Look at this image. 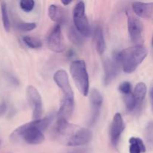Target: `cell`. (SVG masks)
Masks as SVG:
<instances>
[{
	"label": "cell",
	"instance_id": "9a60e30c",
	"mask_svg": "<svg viewBox=\"0 0 153 153\" xmlns=\"http://www.w3.org/2000/svg\"><path fill=\"white\" fill-rule=\"evenodd\" d=\"M94 42H95V47L99 54L102 55L104 53L106 49L105 40L104 33L102 28L100 26H97L94 31Z\"/></svg>",
	"mask_w": 153,
	"mask_h": 153
},
{
	"label": "cell",
	"instance_id": "5bb4252c",
	"mask_svg": "<svg viewBox=\"0 0 153 153\" xmlns=\"http://www.w3.org/2000/svg\"><path fill=\"white\" fill-rule=\"evenodd\" d=\"M132 9L134 13L140 17L149 19L153 16V2L135 1L132 4Z\"/></svg>",
	"mask_w": 153,
	"mask_h": 153
},
{
	"label": "cell",
	"instance_id": "ffe728a7",
	"mask_svg": "<svg viewBox=\"0 0 153 153\" xmlns=\"http://www.w3.org/2000/svg\"><path fill=\"white\" fill-rule=\"evenodd\" d=\"M24 43L31 49H39L42 46V42L38 38L31 36H24L22 37Z\"/></svg>",
	"mask_w": 153,
	"mask_h": 153
},
{
	"label": "cell",
	"instance_id": "6da1fadb",
	"mask_svg": "<svg viewBox=\"0 0 153 153\" xmlns=\"http://www.w3.org/2000/svg\"><path fill=\"white\" fill-rule=\"evenodd\" d=\"M53 119L54 114H50L44 118L20 126L11 133L10 140L13 142L23 140L30 145L40 144L45 140L43 131L49 126Z\"/></svg>",
	"mask_w": 153,
	"mask_h": 153
},
{
	"label": "cell",
	"instance_id": "277c9868",
	"mask_svg": "<svg viewBox=\"0 0 153 153\" xmlns=\"http://www.w3.org/2000/svg\"><path fill=\"white\" fill-rule=\"evenodd\" d=\"M147 55V49L137 44L115 53L114 58L126 73H132Z\"/></svg>",
	"mask_w": 153,
	"mask_h": 153
},
{
	"label": "cell",
	"instance_id": "4316f807",
	"mask_svg": "<svg viewBox=\"0 0 153 153\" xmlns=\"http://www.w3.org/2000/svg\"><path fill=\"white\" fill-rule=\"evenodd\" d=\"M149 97H150L151 104H152V107L153 108V83L150 88V91H149Z\"/></svg>",
	"mask_w": 153,
	"mask_h": 153
},
{
	"label": "cell",
	"instance_id": "603a6c76",
	"mask_svg": "<svg viewBox=\"0 0 153 153\" xmlns=\"http://www.w3.org/2000/svg\"><path fill=\"white\" fill-rule=\"evenodd\" d=\"M34 1L33 0H22L19 1V6L21 9L25 12H30L34 9Z\"/></svg>",
	"mask_w": 153,
	"mask_h": 153
},
{
	"label": "cell",
	"instance_id": "7c38bea8",
	"mask_svg": "<svg viewBox=\"0 0 153 153\" xmlns=\"http://www.w3.org/2000/svg\"><path fill=\"white\" fill-rule=\"evenodd\" d=\"M120 67L114 58H106L103 61L104 67V83L105 85H109L118 75Z\"/></svg>",
	"mask_w": 153,
	"mask_h": 153
},
{
	"label": "cell",
	"instance_id": "484cf974",
	"mask_svg": "<svg viewBox=\"0 0 153 153\" xmlns=\"http://www.w3.org/2000/svg\"><path fill=\"white\" fill-rule=\"evenodd\" d=\"M6 110H7V105L4 102H2L0 104V117L2 116L4 113H5Z\"/></svg>",
	"mask_w": 153,
	"mask_h": 153
},
{
	"label": "cell",
	"instance_id": "ac0fdd59",
	"mask_svg": "<svg viewBox=\"0 0 153 153\" xmlns=\"http://www.w3.org/2000/svg\"><path fill=\"white\" fill-rule=\"evenodd\" d=\"M0 7H1V19H2L3 26L6 31H9L10 28V19H9L8 10H7V4L5 1H0Z\"/></svg>",
	"mask_w": 153,
	"mask_h": 153
},
{
	"label": "cell",
	"instance_id": "8fae6325",
	"mask_svg": "<svg viewBox=\"0 0 153 153\" xmlns=\"http://www.w3.org/2000/svg\"><path fill=\"white\" fill-rule=\"evenodd\" d=\"M124 128H125V125H124V121L122 115L120 113H117L114 117L110 128L111 141L114 146H117L120 137Z\"/></svg>",
	"mask_w": 153,
	"mask_h": 153
},
{
	"label": "cell",
	"instance_id": "3957f363",
	"mask_svg": "<svg viewBox=\"0 0 153 153\" xmlns=\"http://www.w3.org/2000/svg\"><path fill=\"white\" fill-rule=\"evenodd\" d=\"M53 79L63 92L62 102L58 114V118L68 120L75 109L74 93L70 85L68 74L65 70H59L55 72Z\"/></svg>",
	"mask_w": 153,
	"mask_h": 153
},
{
	"label": "cell",
	"instance_id": "83f0119b",
	"mask_svg": "<svg viewBox=\"0 0 153 153\" xmlns=\"http://www.w3.org/2000/svg\"><path fill=\"white\" fill-rule=\"evenodd\" d=\"M61 2H62V4H64V5H68L69 4H70V3H71V1H61Z\"/></svg>",
	"mask_w": 153,
	"mask_h": 153
},
{
	"label": "cell",
	"instance_id": "7402d4cb",
	"mask_svg": "<svg viewBox=\"0 0 153 153\" xmlns=\"http://www.w3.org/2000/svg\"><path fill=\"white\" fill-rule=\"evenodd\" d=\"M36 23L34 22H26L22 21H18L16 23V27L22 31H30L36 28Z\"/></svg>",
	"mask_w": 153,
	"mask_h": 153
},
{
	"label": "cell",
	"instance_id": "cb8c5ba5",
	"mask_svg": "<svg viewBox=\"0 0 153 153\" xmlns=\"http://www.w3.org/2000/svg\"><path fill=\"white\" fill-rule=\"evenodd\" d=\"M145 136L146 140L151 144H153V122H150L146 126Z\"/></svg>",
	"mask_w": 153,
	"mask_h": 153
},
{
	"label": "cell",
	"instance_id": "7a4b0ae2",
	"mask_svg": "<svg viewBox=\"0 0 153 153\" xmlns=\"http://www.w3.org/2000/svg\"><path fill=\"white\" fill-rule=\"evenodd\" d=\"M55 136L59 142L68 146H79L87 144L93 137L88 128L68 123V120L58 119L55 128Z\"/></svg>",
	"mask_w": 153,
	"mask_h": 153
},
{
	"label": "cell",
	"instance_id": "f1b7e54d",
	"mask_svg": "<svg viewBox=\"0 0 153 153\" xmlns=\"http://www.w3.org/2000/svg\"><path fill=\"white\" fill-rule=\"evenodd\" d=\"M152 45H153V37H152Z\"/></svg>",
	"mask_w": 153,
	"mask_h": 153
},
{
	"label": "cell",
	"instance_id": "52a82bcc",
	"mask_svg": "<svg viewBox=\"0 0 153 153\" xmlns=\"http://www.w3.org/2000/svg\"><path fill=\"white\" fill-rule=\"evenodd\" d=\"M47 45L49 49L56 53H61L65 50V43L60 25H55L49 31L47 36Z\"/></svg>",
	"mask_w": 153,
	"mask_h": 153
},
{
	"label": "cell",
	"instance_id": "e0dca14e",
	"mask_svg": "<svg viewBox=\"0 0 153 153\" xmlns=\"http://www.w3.org/2000/svg\"><path fill=\"white\" fill-rule=\"evenodd\" d=\"M146 91H147V88H146V85L143 82H139L135 86L133 95L135 98L137 105H140L144 100L146 94Z\"/></svg>",
	"mask_w": 153,
	"mask_h": 153
},
{
	"label": "cell",
	"instance_id": "4fadbf2b",
	"mask_svg": "<svg viewBox=\"0 0 153 153\" xmlns=\"http://www.w3.org/2000/svg\"><path fill=\"white\" fill-rule=\"evenodd\" d=\"M49 16L53 22L61 25L68 20V13L61 6L58 4H51L48 10Z\"/></svg>",
	"mask_w": 153,
	"mask_h": 153
},
{
	"label": "cell",
	"instance_id": "30bf717a",
	"mask_svg": "<svg viewBox=\"0 0 153 153\" xmlns=\"http://www.w3.org/2000/svg\"><path fill=\"white\" fill-rule=\"evenodd\" d=\"M128 16V31L129 37L133 43H138L142 37L143 30V22L139 18L134 16L132 13L127 12Z\"/></svg>",
	"mask_w": 153,
	"mask_h": 153
},
{
	"label": "cell",
	"instance_id": "ba28073f",
	"mask_svg": "<svg viewBox=\"0 0 153 153\" xmlns=\"http://www.w3.org/2000/svg\"><path fill=\"white\" fill-rule=\"evenodd\" d=\"M26 94L28 102L32 107L33 120L40 119L43 113V102L40 93L34 87L30 85L27 88Z\"/></svg>",
	"mask_w": 153,
	"mask_h": 153
},
{
	"label": "cell",
	"instance_id": "8992f818",
	"mask_svg": "<svg viewBox=\"0 0 153 153\" xmlns=\"http://www.w3.org/2000/svg\"><path fill=\"white\" fill-rule=\"evenodd\" d=\"M73 22L75 28L84 37L89 35L91 28L89 21L85 13V4L84 1H79L75 6L73 9Z\"/></svg>",
	"mask_w": 153,
	"mask_h": 153
},
{
	"label": "cell",
	"instance_id": "9c48e42d",
	"mask_svg": "<svg viewBox=\"0 0 153 153\" xmlns=\"http://www.w3.org/2000/svg\"><path fill=\"white\" fill-rule=\"evenodd\" d=\"M102 96L97 89H93L90 93V102H91V117L88 124L94 126L97 123L100 115L102 105Z\"/></svg>",
	"mask_w": 153,
	"mask_h": 153
},
{
	"label": "cell",
	"instance_id": "d4e9b609",
	"mask_svg": "<svg viewBox=\"0 0 153 153\" xmlns=\"http://www.w3.org/2000/svg\"><path fill=\"white\" fill-rule=\"evenodd\" d=\"M119 91L124 95H127L131 93V85L128 82H124L119 86Z\"/></svg>",
	"mask_w": 153,
	"mask_h": 153
},
{
	"label": "cell",
	"instance_id": "d6986e66",
	"mask_svg": "<svg viewBox=\"0 0 153 153\" xmlns=\"http://www.w3.org/2000/svg\"><path fill=\"white\" fill-rule=\"evenodd\" d=\"M68 36L72 43L76 46H80L84 43V36L79 33L75 27H70L69 29Z\"/></svg>",
	"mask_w": 153,
	"mask_h": 153
},
{
	"label": "cell",
	"instance_id": "44dd1931",
	"mask_svg": "<svg viewBox=\"0 0 153 153\" xmlns=\"http://www.w3.org/2000/svg\"><path fill=\"white\" fill-rule=\"evenodd\" d=\"M124 102H125L126 110L129 112L134 111L137 106L135 98L131 93L129 94H127V95H124Z\"/></svg>",
	"mask_w": 153,
	"mask_h": 153
},
{
	"label": "cell",
	"instance_id": "2e32d148",
	"mask_svg": "<svg viewBox=\"0 0 153 153\" xmlns=\"http://www.w3.org/2000/svg\"><path fill=\"white\" fill-rule=\"evenodd\" d=\"M146 146L139 137H132L129 139V153H144Z\"/></svg>",
	"mask_w": 153,
	"mask_h": 153
},
{
	"label": "cell",
	"instance_id": "5b68a950",
	"mask_svg": "<svg viewBox=\"0 0 153 153\" xmlns=\"http://www.w3.org/2000/svg\"><path fill=\"white\" fill-rule=\"evenodd\" d=\"M70 71L76 88L85 97L89 94V76L87 71L86 64L82 60H76L71 63Z\"/></svg>",
	"mask_w": 153,
	"mask_h": 153
}]
</instances>
